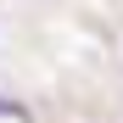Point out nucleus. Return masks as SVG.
Listing matches in <instances>:
<instances>
[{"label": "nucleus", "mask_w": 123, "mask_h": 123, "mask_svg": "<svg viewBox=\"0 0 123 123\" xmlns=\"http://www.w3.org/2000/svg\"><path fill=\"white\" fill-rule=\"evenodd\" d=\"M0 112H23V106H17V101H0Z\"/></svg>", "instance_id": "obj_1"}]
</instances>
